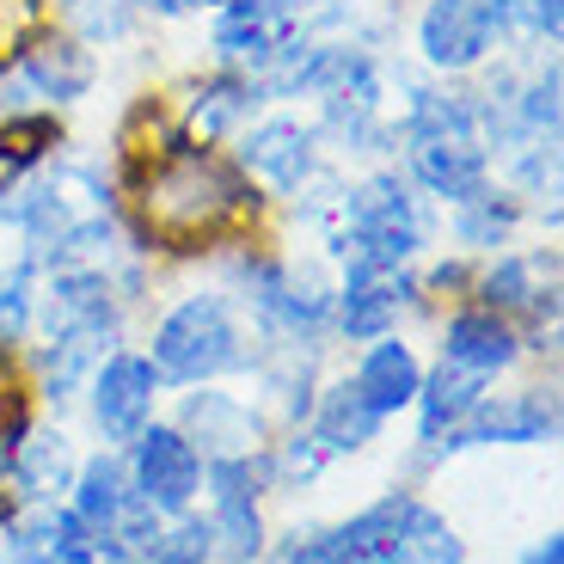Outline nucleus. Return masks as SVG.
Segmentation results:
<instances>
[{
	"label": "nucleus",
	"instance_id": "1",
	"mask_svg": "<svg viewBox=\"0 0 564 564\" xmlns=\"http://www.w3.org/2000/svg\"><path fill=\"white\" fill-rule=\"evenodd\" d=\"M117 197H123V234L141 258H197L215 246L252 234L270 209L252 191L234 154L221 148H191L166 141L160 154L117 166Z\"/></svg>",
	"mask_w": 564,
	"mask_h": 564
},
{
	"label": "nucleus",
	"instance_id": "2",
	"mask_svg": "<svg viewBox=\"0 0 564 564\" xmlns=\"http://www.w3.org/2000/svg\"><path fill=\"white\" fill-rule=\"evenodd\" d=\"M19 258L31 270H68V264H117L135 252L123 234V197L117 178L86 154L62 148L43 172L19 184Z\"/></svg>",
	"mask_w": 564,
	"mask_h": 564
},
{
	"label": "nucleus",
	"instance_id": "3",
	"mask_svg": "<svg viewBox=\"0 0 564 564\" xmlns=\"http://www.w3.org/2000/svg\"><path fill=\"white\" fill-rule=\"evenodd\" d=\"M436 240H442V209L399 172V160H381V166L344 172L332 221L319 234V252L332 258V270L344 264L399 270V264H423V252Z\"/></svg>",
	"mask_w": 564,
	"mask_h": 564
},
{
	"label": "nucleus",
	"instance_id": "4",
	"mask_svg": "<svg viewBox=\"0 0 564 564\" xmlns=\"http://www.w3.org/2000/svg\"><path fill=\"white\" fill-rule=\"evenodd\" d=\"M148 362H154L160 387H209L227 375H252L264 344L252 338L246 313L234 307L221 282H203V289H184L166 313L148 332Z\"/></svg>",
	"mask_w": 564,
	"mask_h": 564
},
{
	"label": "nucleus",
	"instance_id": "5",
	"mask_svg": "<svg viewBox=\"0 0 564 564\" xmlns=\"http://www.w3.org/2000/svg\"><path fill=\"white\" fill-rule=\"evenodd\" d=\"M227 148H234V166L252 178V191L270 209H289L325 166H338V160L325 154L313 117H301L295 105H264Z\"/></svg>",
	"mask_w": 564,
	"mask_h": 564
},
{
	"label": "nucleus",
	"instance_id": "6",
	"mask_svg": "<svg viewBox=\"0 0 564 564\" xmlns=\"http://www.w3.org/2000/svg\"><path fill=\"white\" fill-rule=\"evenodd\" d=\"M301 37H313V0H227L209 13V62L252 80L276 68Z\"/></svg>",
	"mask_w": 564,
	"mask_h": 564
},
{
	"label": "nucleus",
	"instance_id": "7",
	"mask_svg": "<svg viewBox=\"0 0 564 564\" xmlns=\"http://www.w3.org/2000/svg\"><path fill=\"white\" fill-rule=\"evenodd\" d=\"M411 50L430 80H473L491 56H503L491 0H423L411 19Z\"/></svg>",
	"mask_w": 564,
	"mask_h": 564
},
{
	"label": "nucleus",
	"instance_id": "8",
	"mask_svg": "<svg viewBox=\"0 0 564 564\" xmlns=\"http://www.w3.org/2000/svg\"><path fill=\"white\" fill-rule=\"evenodd\" d=\"M160 393H166V387H160L154 362L141 350H129V344H117L111 356H99V368H93L86 387H80L86 417H93L105 448H117V454L160 417Z\"/></svg>",
	"mask_w": 564,
	"mask_h": 564
},
{
	"label": "nucleus",
	"instance_id": "9",
	"mask_svg": "<svg viewBox=\"0 0 564 564\" xmlns=\"http://www.w3.org/2000/svg\"><path fill=\"white\" fill-rule=\"evenodd\" d=\"M558 442V393L552 387H522V393H485V405L448 430L423 460H454L473 448H552Z\"/></svg>",
	"mask_w": 564,
	"mask_h": 564
},
{
	"label": "nucleus",
	"instance_id": "10",
	"mask_svg": "<svg viewBox=\"0 0 564 564\" xmlns=\"http://www.w3.org/2000/svg\"><path fill=\"white\" fill-rule=\"evenodd\" d=\"M411 307H423V289H417V264H399V270H362V264H344L338 270V289H332V344H375L387 332H399Z\"/></svg>",
	"mask_w": 564,
	"mask_h": 564
},
{
	"label": "nucleus",
	"instance_id": "11",
	"mask_svg": "<svg viewBox=\"0 0 564 564\" xmlns=\"http://www.w3.org/2000/svg\"><path fill=\"white\" fill-rule=\"evenodd\" d=\"M123 466H129L135 497L154 509V516H184V509H197V497H203V454H197V442L184 436L178 423L154 417L123 448Z\"/></svg>",
	"mask_w": 564,
	"mask_h": 564
},
{
	"label": "nucleus",
	"instance_id": "12",
	"mask_svg": "<svg viewBox=\"0 0 564 564\" xmlns=\"http://www.w3.org/2000/svg\"><path fill=\"white\" fill-rule=\"evenodd\" d=\"M258 111H264V93H258L252 74L209 68L178 86V99H172L166 117H172V135L191 141V148H227Z\"/></svg>",
	"mask_w": 564,
	"mask_h": 564
},
{
	"label": "nucleus",
	"instance_id": "13",
	"mask_svg": "<svg viewBox=\"0 0 564 564\" xmlns=\"http://www.w3.org/2000/svg\"><path fill=\"white\" fill-rule=\"evenodd\" d=\"M184 436L197 442L203 460H227V454H258L270 442V411L258 399L221 393V387H184V405L172 417Z\"/></svg>",
	"mask_w": 564,
	"mask_h": 564
},
{
	"label": "nucleus",
	"instance_id": "14",
	"mask_svg": "<svg viewBox=\"0 0 564 564\" xmlns=\"http://www.w3.org/2000/svg\"><path fill=\"white\" fill-rule=\"evenodd\" d=\"M522 356H528L522 332H516L503 313L479 307V301L448 307V319H442V362L466 368V375H485V381H503Z\"/></svg>",
	"mask_w": 564,
	"mask_h": 564
},
{
	"label": "nucleus",
	"instance_id": "15",
	"mask_svg": "<svg viewBox=\"0 0 564 564\" xmlns=\"http://www.w3.org/2000/svg\"><path fill=\"white\" fill-rule=\"evenodd\" d=\"M74 466H80V448H74L68 430L31 417L25 442H19V460H13V479H7L13 503H0V516L7 509H25V503H62L74 485Z\"/></svg>",
	"mask_w": 564,
	"mask_h": 564
},
{
	"label": "nucleus",
	"instance_id": "16",
	"mask_svg": "<svg viewBox=\"0 0 564 564\" xmlns=\"http://www.w3.org/2000/svg\"><path fill=\"white\" fill-rule=\"evenodd\" d=\"M528 227V203L516 197V191H503V184H485V191H473L466 203H454V209H442V234L454 240V252L466 258H491L503 252V246H516V234Z\"/></svg>",
	"mask_w": 564,
	"mask_h": 564
},
{
	"label": "nucleus",
	"instance_id": "17",
	"mask_svg": "<svg viewBox=\"0 0 564 564\" xmlns=\"http://www.w3.org/2000/svg\"><path fill=\"white\" fill-rule=\"evenodd\" d=\"M350 381L381 417H399V411H411V399H417V387H423V356L405 332H387V338L356 350Z\"/></svg>",
	"mask_w": 564,
	"mask_h": 564
},
{
	"label": "nucleus",
	"instance_id": "18",
	"mask_svg": "<svg viewBox=\"0 0 564 564\" xmlns=\"http://www.w3.org/2000/svg\"><path fill=\"white\" fill-rule=\"evenodd\" d=\"M497 381H485V375H466V368L454 362H436L423 368V387L417 399H411V411H417V454H430L448 430H460L473 411L485 405V393H491Z\"/></svg>",
	"mask_w": 564,
	"mask_h": 564
},
{
	"label": "nucleus",
	"instance_id": "19",
	"mask_svg": "<svg viewBox=\"0 0 564 564\" xmlns=\"http://www.w3.org/2000/svg\"><path fill=\"white\" fill-rule=\"evenodd\" d=\"M307 430L319 436V448L338 460V454L375 448V442H381V430H387V417L368 405L362 393H356L350 375H338V381H319V399H313V411H307Z\"/></svg>",
	"mask_w": 564,
	"mask_h": 564
},
{
	"label": "nucleus",
	"instance_id": "20",
	"mask_svg": "<svg viewBox=\"0 0 564 564\" xmlns=\"http://www.w3.org/2000/svg\"><path fill=\"white\" fill-rule=\"evenodd\" d=\"M62 503L80 516L93 534H111L117 522H123V509L135 503V485H129V466L117 448H99V454H80V466H74V485Z\"/></svg>",
	"mask_w": 564,
	"mask_h": 564
},
{
	"label": "nucleus",
	"instance_id": "21",
	"mask_svg": "<svg viewBox=\"0 0 564 564\" xmlns=\"http://www.w3.org/2000/svg\"><path fill=\"white\" fill-rule=\"evenodd\" d=\"M68 148V129L56 111H7L0 117V178L25 184Z\"/></svg>",
	"mask_w": 564,
	"mask_h": 564
},
{
	"label": "nucleus",
	"instance_id": "22",
	"mask_svg": "<svg viewBox=\"0 0 564 564\" xmlns=\"http://www.w3.org/2000/svg\"><path fill=\"white\" fill-rule=\"evenodd\" d=\"M399 564H473L460 528H454L436 503H423L417 491H411L405 522H399Z\"/></svg>",
	"mask_w": 564,
	"mask_h": 564
},
{
	"label": "nucleus",
	"instance_id": "23",
	"mask_svg": "<svg viewBox=\"0 0 564 564\" xmlns=\"http://www.w3.org/2000/svg\"><path fill=\"white\" fill-rule=\"evenodd\" d=\"M56 25L105 56V50H123L141 31V7L135 0H56Z\"/></svg>",
	"mask_w": 564,
	"mask_h": 564
},
{
	"label": "nucleus",
	"instance_id": "24",
	"mask_svg": "<svg viewBox=\"0 0 564 564\" xmlns=\"http://www.w3.org/2000/svg\"><path fill=\"white\" fill-rule=\"evenodd\" d=\"M503 56H540L564 37V0H491Z\"/></svg>",
	"mask_w": 564,
	"mask_h": 564
},
{
	"label": "nucleus",
	"instance_id": "25",
	"mask_svg": "<svg viewBox=\"0 0 564 564\" xmlns=\"http://www.w3.org/2000/svg\"><path fill=\"white\" fill-rule=\"evenodd\" d=\"M325 466H332V454L319 448V436H313L307 423H295V430H282V436L264 442V485H270V497L276 491H307Z\"/></svg>",
	"mask_w": 564,
	"mask_h": 564
},
{
	"label": "nucleus",
	"instance_id": "26",
	"mask_svg": "<svg viewBox=\"0 0 564 564\" xmlns=\"http://www.w3.org/2000/svg\"><path fill=\"white\" fill-rule=\"evenodd\" d=\"M31 313H37V270L13 258V264H0V375H13L31 338Z\"/></svg>",
	"mask_w": 564,
	"mask_h": 564
},
{
	"label": "nucleus",
	"instance_id": "27",
	"mask_svg": "<svg viewBox=\"0 0 564 564\" xmlns=\"http://www.w3.org/2000/svg\"><path fill=\"white\" fill-rule=\"evenodd\" d=\"M141 564H215V534L209 516L184 509V516H166L154 534V546L141 552Z\"/></svg>",
	"mask_w": 564,
	"mask_h": 564
},
{
	"label": "nucleus",
	"instance_id": "28",
	"mask_svg": "<svg viewBox=\"0 0 564 564\" xmlns=\"http://www.w3.org/2000/svg\"><path fill=\"white\" fill-rule=\"evenodd\" d=\"M141 19H154V25H172V19H191L197 13V0H135Z\"/></svg>",
	"mask_w": 564,
	"mask_h": 564
},
{
	"label": "nucleus",
	"instance_id": "29",
	"mask_svg": "<svg viewBox=\"0 0 564 564\" xmlns=\"http://www.w3.org/2000/svg\"><path fill=\"white\" fill-rule=\"evenodd\" d=\"M522 564H564V534L552 528V534H540L534 546L522 552Z\"/></svg>",
	"mask_w": 564,
	"mask_h": 564
},
{
	"label": "nucleus",
	"instance_id": "30",
	"mask_svg": "<svg viewBox=\"0 0 564 564\" xmlns=\"http://www.w3.org/2000/svg\"><path fill=\"white\" fill-rule=\"evenodd\" d=\"M215 7H227V0H197V13H215Z\"/></svg>",
	"mask_w": 564,
	"mask_h": 564
},
{
	"label": "nucleus",
	"instance_id": "31",
	"mask_svg": "<svg viewBox=\"0 0 564 564\" xmlns=\"http://www.w3.org/2000/svg\"><path fill=\"white\" fill-rule=\"evenodd\" d=\"M0 564H13V558H7V546H0Z\"/></svg>",
	"mask_w": 564,
	"mask_h": 564
}]
</instances>
